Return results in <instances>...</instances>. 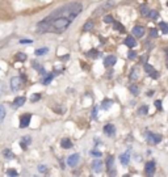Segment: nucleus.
I'll return each instance as SVG.
<instances>
[{"mask_svg": "<svg viewBox=\"0 0 168 177\" xmlns=\"http://www.w3.org/2000/svg\"><path fill=\"white\" fill-rule=\"evenodd\" d=\"M83 5L77 2H72L55 9L47 17L37 24L38 33H63L71 25L77 16L80 15Z\"/></svg>", "mask_w": 168, "mask_h": 177, "instance_id": "nucleus-1", "label": "nucleus"}, {"mask_svg": "<svg viewBox=\"0 0 168 177\" xmlns=\"http://www.w3.org/2000/svg\"><path fill=\"white\" fill-rule=\"evenodd\" d=\"M25 80V76H16V77H12L11 79V89L13 92H17L20 88H21V84L22 81Z\"/></svg>", "mask_w": 168, "mask_h": 177, "instance_id": "nucleus-2", "label": "nucleus"}, {"mask_svg": "<svg viewBox=\"0 0 168 177\" xmlns=\"http://www.w3.org/2000/svg\"><path fill=\"white\" fill-rule=\"evenodd\" d=\"M146 140L151 145H158V143L161 140V135L159 134H154V132H146Z\"/></svg>", "mask_w": 168, "mask_h": 177, "instance_id": "nucleus-3", "label": "nucleus"}, {"mask_svg": "<svg viewBox=\"0 0 168 177\" xmlns=\"http://www.w3.org/2000/svg\"><path fill=\"white\" fill-rule=\"evenodd\" d=\"M114 5V3H113V0H108V2H105L103 5H100V7L96 9V12H95V15L96 16H99V15H101L104 11H108L109 8H112Z\"/></svg>", "mask_w": 168, "mask_h": 177, "instance_id": "nucleus-4", "label": "nucleus"}, {"mask_svg": "<svg viewBox=\"0 0 168 177\" xmlns=\"http://www.w3.org/2000/svg\"><path fill=\"white\" fill-rule=\"evenodd\" d=\"M30 119H32V114L30 113L22 114L21 117H20V129H25V127L29 126Z\"/></svg>", "mask_w": 168, "mask_h": 177, "instance_id": "nucleus-5", "label": "nucleus"}, {"mask_svg": "<svg viewBox=\"0 0 168 177\" xmlns=\"http://www.w3.org/2000/svg\"><path fill=\"white\" fill-rule=\"evenodd\" d=\"M79 159H80L79 153H74V155H70V156H69V159H67V164H69V167H71V168L76 167V165H77V163H79Z\"/></svg>", "mask_w": 168, "mask_h": 177, "instance_id": "nucleus-6", "label": "nucleus"}, {"mask_svg": "<svg viewBox=\"0 0 168 177\" xmlns=\"http://www.w3.org/2000/svg\"><path fill=\"white\" fill-rule=\"evenodd\" d=\"M144 71H146V72L153 77V79H158V77H159V72H156L153 66L148 64V63H144Z\"/></svg>", "mask_w": 168, "mask_h": 177, "instance_id": "nucleus-7", "label": "nucleus"}, {"mask_svg": "<svg viewBox=\"0 0 168 177\" xmlns=\"http://www.w3.org/2000/svg\"><path fill=\"white\" fill-rule=\"evenodd\" d=\"M116 62H117V58L114 55H108V57H105V59H104L105 67H112V66L116 64Z\"/></svg>", "mask_w": 168, "mask_h": 177, "instance_id": "nucleus-8", "label": "nucleus"}, {"mask_svg": "<svg viewBox=\"0 0 168 177\" xmlns=\"http://www.w3.org/2000/svg\"><path fill=\"white\" fill-rule=\"evenodd\" d=\"M92 169L95 171V172H101L103 171V162L101 160H99V159H95L93 162H92Z\"/></svg>", "mask_w": 168, "mask_h": 177, "instance_id": "nucleus-9", "label": "nucleus"}, {"mask_svg": "<svg viewBox=\"0 0 168 177\" xmlns=\"http://www.w3.org/2000/svg\"><path fill=\"white\" fill-rule=\"evenodd\" d=\"M131 33H133V36L134 37H137V38H142L143 37V34H144V29L142 26H134L133 28V30H131Z\"/></svg>", "mask_w": 168, "mask_h": 177, "instance_id": "nucleus-10", "label": "nucleus"}, {"mask_svg": "<svg viewBox=\"0 0 168 177\" xmlns=\"http://www.w3.org/2000/svg\"><path fill=\"white\" fill-rule=\"evenodd\" d=\"M113 162H114L113 156H109L108 160H106V168H108L109 175H116V171H114V167H113Z\"/></svg>", "mask_w": 168, "mask_h": 177, "instance_id": "nucleus-11", "label": "nucleus"}, {"mask_svg": "<svg viewBox=\"0 0 168 177\" xmlns=\"http://www.w3.org/2000/svg\"><path fill=\"white\" fill-rule=\"evenodd\" d=\"M104 132L106 135H109V136H113L116 134V127L112 125V123H108V125H105L104 126Z\"/></svg>", "mask_w": 168, "mask_h": 177, "instance_id": "nucleus-12", "label": "nucleus"}, {"mask_svg": "<svg viewBox=\"0 0 168 177\" xmlns=\"http://www.w3.org/2000/svg\"><path fill=\"white\" fill-rule=\"evenodd\" d=\"M144 172H146V175H148V176L154 175V172H155V163L154 162H148L146 164V167H144Z\"/></svg>", "mask_w": 168, "mask_h": 177, "instance_id": "nucleus-13", "label": "nucleus"}, {"mask_svg": "<svg viewBox=\"0 0 168 177\" xmlns=\"http://www.w3.org/2000/svg\"><path fill=\"white\" fill-rule=\"evenodd\" d=\"M25 101H26V98L25 97H16L15 100H13V102H12V106L13 108H20V106H22V105L25 104Z\"/></svg>", "mask_w": 168, "mask_h": 177, "instance_id": "nucleus-14", "label": "nucleus"}, {"mask_svg": "<svg viewBox=\"0 0 168 177\" xmlns=\"http://www.w3.org/2000/svg\"><path fill=\"white\" fill-rule=\"evenodd\" d=\"M120 162L122 165H127L129 162H130V151H127L125 153H122L121 156H120Z\"/></svg>", "mask_w": 168, "mask_h": 177, "instance_id": "nucleus-15", "label": "nucleus"}, {"mask_svg": "<svg viewBox=\"0 0 168 177\" xmlns=\"http://www.w3.org/2000/svg\"><path fill=\"white\" fill-rule=\"evenodd\" d=\"M60 146H62V148H66V150H69V148L72 147V142L69 139V138H63V139L60 140Z\"/></svg>", "mask_w": 168, "mask_h": 177, "instance_id": "nucleus-16", "label": "nucleus"}, {"mask_svg": "<svg viewBox=\"0 0 168 177\" xmlns=\"http://www.w3.org/2000/svg\"><path fill=\"white\" fill-rule=\"evenodd\" d=\"M125 45L127 46V47H130V49H133L134 46L137 45V42H135V40H134L133 37H126V40H125Z\"/></svg>", "mask_w": 168, "mask_h": 177, "instance_id": "nucleus-17", "label": "nucleus"}, {"mask_svg": "<svg viewBox=\"0 0 168 177\" xmlns=\"http://www.w3.org/2000/svg\"><path fill=\"white\" fill-rule=\"evenodd\" d=\"M3 155H4V158L5 159H8V160H12L15 159V153L9 150V148H5V150L3 151Z\"/></svg>", "mask_w": 168, "mask_h": 177, "instance_id": "nucleus-18", "label": "nucleus"}, {"mask_svg": "<svg viewBox=\"0 0 168 177\" xmlns=\"http://www.w3.org/2000/svg\"><path fill=\"white\" fill-rule=\"evenodd\" d=\"M93 29V23L91 20H88L86 24H84V26H83V30L84 32H89V30H92Z\"/></svg>", "mask_w": 168, "mask_h": 177, "instance_id": "nucleus-19", "label": "nucleus"}, {"mask_svg": "<svg viewBox=\"0 0 168 177\" xmlns=\"http://www.w3.org/2000/svg\"><path fill=\"white\" fill-rule=\"evenodd\" d=\"M113 26H114V30H118L120 33H125V28L120 23H117V21H113Z\"/></svg>", "mask_w": 168, "mask_h": 177, "instance_id": "nucleus-20", "label": "nucleus"}, {"mask_svg": "<svg viewBox=\"0 0 168 177\" xmlns=\"http://www.w3.org/2000/svg\"><path fill=\"white\" fill-rule=\"evenodd\" d=\"M53 79H54V74H49V75L42 80V83H43L45 85H47V84H50V83H51Z\"/></svg>", "mask_w": 168, "mask_h": 177, "instance_id": "nucleus-21", "label": "nucleus"}, {"mask_svg": "<svg viewBox=\"0 0 168 177\" xmlns=\"http://www.w3.org/2000/svg\"><path fill=\"white\" fill-rule=\"evenodd\" d=\"M138 74H139V72H138V68H137V67H134V68L131 70L130 79H131V80H137V79H138V76H139Z\"/></svg>", "mask_w": 168, "mask_h": 177, "instance_id": "nucleus-22", "label": "nucleus"}, {"mask_svg": "<svg viewBox=\"0 0 168 177\" xmlns=\"http://www.w3.org/2000/svg\"><path fill=\"white\" fill-rule=\"evenodd\" d=\"M15 59H16V60H19V62H24V60H26V54H24V53H19V54H16Z\"/></svg>", "mask_w": 168, "mask_h": 177, "instance_id": "nucleus-23", "label": "nucleus"}, {"mask_svg": "<svg viewBox=\"0 0 168 177\" xmlns=\"http://www.w3.org/2000/svg\"><path fill=\"white\" fill-rule=\"evenodd\" d=\"M159 26L163 33H166V34H168V24L167 23H159Z\"/></svg>", "mask_w": 168, "mask_h": 177, "instance_id": "nucleus-24", "label": "nucleus"}, {"mask_svg": "<svg viewBox=\"0 0 168 177\" xmlns=\"http://www.w3.org/2000/svg\"><path fill=\"white\" fill-rule=\"evenodd\" d=\"M5 114H7V112H5V108L3 106V105H0V122L5 118Z\"/></svg>", "mask_w": 168, "mask_h": 177, "instance_id": "nucleus-25", "label": "nucleus"}, {"mask_svg": "<svg viewBox=\"0 0 168 177\" xmlns=\"http://www.w3.org/2000/svg\"><path fill=\"white\" fill-rule=\"evenodd\" d=\"M158 16H159V13L156 12V11H148V13H147V17H150V19H158Z\"/></svg>", "mask_w": 168, "mask_h": 177, "instance_id": "nucleus-26", "label": "nucleus"}, {"mask_svg": "<svg viewBox=\"0 0 168 177\" xmlns=\"http://www.w3.org/2000/svg\"><path fill=\"white\" fill-rule=\"evenodd\" d=\"M49 51V49L47 47H42V49H37L36 50V55H43V54H46Z\"/></svg>", "mask_w": 168, "mask_h": 177, "instance_id": "nucleus-27", "label": "nucleus"}, {"mask_svg": "<svg viewBox=\"0 0 168 177\" xmlns=\"http://www.w3.org/2000/svg\"><path fill=\"white\" fill-rule=\"evenodd\" d=\"M110 105H112V101H110V100H104L103 104H101V108H103V109H109Z\"/></svg>", "mask_w": 168, "mask_h": 177, "instance_id": "nucleus-28", "label": "nucleus"}, {"mask_svg": "<svg viewBox=\"0 0 168 177\" xmlns=\"http://www.w3.org/2000/svg\"><path fill=\"white\" fill-rule=\"evenodd\" d=\"M40 98H41V95H40V93H34V95H33V97L30 98V101H32V102H36V101L40 100Z\"/></svg>", "mask_w": 168, "mask_h": 177, "instance_id": "nucleus-29", "label": "nucleus"}, {"mask_svg": "<svg viewBox=\"0 0 168 177\" xmlns=\"http://www.w3.org/2000/svg\"><path fill=\"white\" fill-rule=\"evenodd\" d=\"M88 55H89L91 58H97V57H99V51H97V50H91V51L88 53Z\"/></svg>", "mask_w": 168, "mask_h": 177, "instance_id": "nucleus-30", "label": "nucleus"}, {"mask_svg": "<svg viewBox=\"0 0 168 177\" xmlns=\"http://www.w3.org/2000/svg\"><path fill=\"white\" fill-rule=\"evenodd\" d=\"M138 112L141 113V114H147V113H148V108L146 106V105H143V106H142L141 109H139Z\"/></svg>", "mask_w": 168, "mask_h": 177, "instance_id": "nucleus-31", "label": "nucleus"}, {"mask_svg": "<svg viewBox=\"0 0 168 177\" xmlns=\"http://www.w3.org/2000/svg\"><path fill=\"white\" fill-rule=\"evenodd\" d=\"M21 142H24L25 145L28 146V145H30V143H32V139H30V136H22V140Z\"/></svg>", "mask_w": 168, "mask_h": 177, "instance_id": "nucleus-32", "label": "nucleus"}, {"mask_svg": "<svg viewBox=\"0 0 168 177\" xmlns=\"http://www.w3.org/2000/svg\"><path fill=\"white\" fill-rule=\"evenodd\" d=\"M113 17H112V16H105L104 17V23H106V24H110V23H113Z\"/></svg>", "mask_w": 168, "mask_h": 177, "instance_id": "nucleus-33", "label": "nucleus"}, {"mask_svg": "<svg viewBox=\"0 0 168 177\" xmlns=\"http://www.w3.org/2000/svg\"><path fill=\"white\" fill-rule=\"evenodd\" d=\"M7 175L8 176H17L19 173H17V171H16V169H8L7 171Z\"/></svg>", "mask_w": 168, "mask_h": 177, "instance_id": "nucleus-34", "label": "nucleus"}, {"mask_svg": "<svg viewBox=\"0 0 168 177\" xmlns=\"http://www.w3.org/2000/svg\"><path fill=\"white\" fill-rule=\"evenodd\" d=\"M38 171H40L41 173H46L47 172V167H45V165H38Z\"/></svg>", "mask_w": 168, "mask_h": 177, "instance_id": "nucleus-35", "label": "nucleus"}, {"mask_svg": "<svg viewBox=\"0 0 168 177\" xmlns=\"http://www.w3.org/2000/svg\"><path fill=\"white\" fill-rule=\"evenodd\" d=\"M130 91H131V93H134V95H137V93L139 92L137 85H130Z\"/></svg>", "mask_w": 168, "mask_h": 177, "instance_id": "nucleus-36", "label": "nucleus"}, {"mask_svg": "<svg viewBox=\"0 0 168 177\" xmlns=\"http://www.w3.org/2000/svg\"><path fill=\"white\" fill-rule=\"evenodd\" d=\"M141 12H142V15H143V16H147L148 9L146 8V5H142V7H141Z\"/></svg>", "mask_w": 168, "mask_h": 177, "instance_id": "nucleus-37", "label": "nucleus"}, {"mask_svg": "<svg viewBox=\"0 0 168 177\" xmlns=\"http://www.w3.org/2000/svg\"><path fill=\"white\" fill-rule=\"evenodd\" d=\"M129 59H135L137 58V53H134V51H129Z\"/></svg>", "mask_w": 168, "mask_h": 177, "instance_id": "nucleus-38", "label": "nucleus"}, {"mask_svg": "<svg viewBox=\"0 0 168 177\" xmlns=\"http://www.w3.org/2000/svg\"><path fill=\"white\" fill-rule=\"evenodd\" d=\"M155 106H156V109H158V110H161V101L160 100H156L155 101Z\"/></svg>", "mask_w": 168, "mask_h": 177, "instance_id": "nucleus-39", "label": "nucleus"}, {"mask_svg": "<svg viewBox=\"0 0 168 177\" xmlns=\"http://www.w3.org/2000/svg\"><path fill=\"white\" fill-rule=\"evenodd\" d=\"M20 43H22V45H29V43H33L32 40H21Z\"/></svg>", "mask_w": 168, "mask_h": 177, "instance_id": "nucleus-40", "label": "nucleus"}, {"mask_svg": "<svg viewBox=\"0 0 168 177\" xmlns=\"http://www.w3.org/2000/svg\"><path fill=\"white\" fill-rule=\"evenodd\" d=\"M91 153L93 155V156H97V158H100V156H101V152H99V151H92Z\"/></svg>", "mask_w": 168, "mask_h": 177, "instance_id": "nucleus-41", "label": "nucleus"}, {"mask_svg": "<svg viewBox=\"0 0 168 177\" xmlns=\"http://www.w3.org/2000/svg\"><path fill=\"white\" fill-rule=\"evenodd\" d=\"M158 36V32H156V29H151V37H156Z\"/></svg>", "mask_w": 168, "mask_h": 177, "instance_id": "nucleus-42", "label": "nucleus"}, {"mask_svg": "<svg viewBox=\"0 0 168 177\" xmlns=\"http://www.w3.org/2000/svg\"><path fill=\"white\" fill-rule=\"evenodd\" d=\"M167 5H168V2H167Z\"/></svg>", "mask_w": 168, "mask_h": 177, "instance_id": "nucleus-43", "label": "nucleus"}]
</instances>
